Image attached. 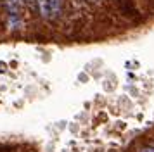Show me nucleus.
I'll return each instance as SVG.
<instances>
[{"label": "nucleus", "mask_w": 154, "mask_h": 152, "mask_svg": "<svg viewBox=\"0 0 154 152\" xmlns=\"http://www.w3.org/2000/svg\"><path fill=\"white\" fill-rule=\"evenodd\" d=\"M21 24V19L17 17V14H11V19H9V28L11 29H16V28H19Z\"/></svg>", "instance_id": "1"}, {"label": "nucleus", "mask_w": 154, "mask_h": 152, "mask_svg": "<svg viewBox=\"0 0 154 152\" xmlns=\"http://www.w3.org/2000/svg\"><path fill=\"white\" fill-rule=\"evenodd\" d=\"M50 11H52V16H57L61 12V0H50Z\"/></svg>", "instance_id": "2"}, {"label": "nucleus", "mask_w": 154, "mask_h": 152, "mask_svg": "<svg viewBox=\"0 0 154 152\" xmlns=\"http://www.w3.org/2000/svg\"><path fill=\"white\" fill-rule=\"evenodd\" d=\"M140 152H154V147H146V149H142Z\"/></svg>", "instance_id": "3"}, {"label": "nucleus", "mask_w": 154, "mask_h": 152, "mask_svg": "<svg viewBox=\"0 0 154 152\" xmlns=\"http://www.w3.org/2000/svg\"><path fill=\"white\" fill-rule=\"evenodd\" d=\"M17 2H19V4H23V2H24V0H17Z\"/></svg>", "instance_id": "4"}]
</instances>
